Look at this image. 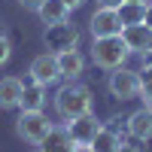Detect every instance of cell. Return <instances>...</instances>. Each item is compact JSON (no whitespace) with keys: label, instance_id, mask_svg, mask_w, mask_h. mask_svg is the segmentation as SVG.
<instances>
[{"label":"cell","instance_id":"277c9868","mask_svg":"<svg viewBox=\"0 0 152 152\" xmlns=\"http://www.w3.org/2000/svg\"><path fill=\"white\" fill-rule=\"evenodd\" d=\"M110 94L116 100H131V97H140V73L128 70V67H119V70H110Z\"/></svg>","mask_w":152,"mask_h":152},{"label":"cell","instance_id":"30bf717a","mask_svg":"<svg viewBox=\"0 0 152 152\" xmlns=\"http://www.w3.org/2000/svg\"><path fill=\"white\" fill-rule=\"evenodd\" d=\"M40 152H76V143L67 128H61V125H52L49 134L40 140Z\"/></svg>","mask_w":152,"mask_h":152},{"label":"cell","instance_id":"7402d4cb","mask_svg":"<svg viewBox=\"0 0 152 152\" xmlns=\"http://www.w3.org/2000/svg\"><path fill=\"white\" fill-rule=\"evenodd\" d=\"M143 24H146V28H149V31H152V3H149V6H146V15H143Z\"/></svg>","mask_w":152,"mask_h":152},{"label":"cell","instance_id":"6da1fadb","mask_svg":"<svg viewBox=\"0 0 152 152\" xmlns=\"http://www.w3.org/2000/svg\"><path fill=\"white\" fill-rule=\"evenodd\" d=\"M91 107H94L91 91H88L82 82H76V79L64 82V85L55 91V113H58L64 122L79 119V116H88V113H91Z\"/></svg>","mask_w":152,"mask_h":152},{"label":"cell","instance_id":"ac0fdd59","mask_svg":"<svg viewBox=\"0 0 152 152\" xmlns=\"http://www.w3.org/2000/svg\"><path fill=\"white\" fill-rule=\"evenodd\" d=\"M140 97L146 100V107H152V64L140 70Z\"/></svg>","mask_w":152,"mask_h":152},{"label":"cell","instance_id":"44dd1931","mask_svg":"<svg viewBox=\"0 0 152 152\" xmlns=\"http://www.w3.org/2000/svg\"><path fill=\"white\" fill-rule=\"evenodd\" d=\"M125 0H97V6H107V9H119Z\"/></svg>","mask_w":152,"mask_h":152},{"label":"cell","instance_id":"484cf974","mask_svg":"<svg viewBox=\"0 0 152 152\" xmlns=\"http://www.w3.org/2000/svg\"><path fill=\"white\" fill-rule=\"evenodd\" d=\"M76 152H91V149H88V146H76Z\"/></svg>","mask_w":152,"mask_h":152},{"label":"cell","instance_id":"d4e9b609","mask_svg":"<svg viewBox=\"0 0 152 152\" xmlns=\"http://www.w3.org/2000/svg\"><path fill=\"white\" fill-rule=\"evenodd\" d=\"M125 3H140V6H149L152 0H125Z\"/></svg>","mask_w":152,"mask_h":152},{"label":"cell","instance_id":"8fae6325","mask_svg":"<svg viewBox=\"0 0 152 152\" xmlns=\"http://www.w3.org/2000/svg\"><path fill=\"white\" fill-rule=\"evenodd\" d=\"M55 61H58V73H61V79H79L82 70H85V58L79 55V49L58 52Z\"/></svg>","mask_w":152,"mask_h":152},{"label":"cell","instance_id":"3957f363","mask_svg":"<svg viewBox=\"0 0 152 152\" xmlns=\"http://www.w3.org/2000/svg\"><path fill=\"white\" fill-rule=\"evenodd\" d=\"M49 128H52V122L43 116V110H31V113L21 110V116H18V122H15L18 137H21V140H28V143H34V146H40V140L49 134Z\"/></svg>","mask_w":152,"mask_h":152},{"label":"cell","instance_id":"7c38bea8","mask_svg":"<svg viewBox=\"0 0 152 152\" xmlns=\"http://www.w3.org/2000/svg\"><path fill=\"white\" fill-rule=\"evenodd\" d=\"M21 91H24V82L18 76H3L0 79V110H15L21 104Z\"/></svg>","mask_w":152,"mask_h":152},{"label":"cell","instance_id":"ffe728a7","mask_svg":"<svg viewBox=\"0 0 152 152\" xmlns=\"http://www.w3.org/2000/svg\"><path fill=\"white\" fill-rule=\"evenodd\" d=\"M21 9H28V12H40V6L46 3V0H18Z\"/></svg>","mask_w":152,"mask_h":152},{"label":"cell","instance_id":"2e32d148","mask_svg":"<svg viewBox=\"0 0 152 152\" xmlns=\"http://www.w3.org/2000/svg\"><path fill=\"white\" fill-rule=\"evenodd\" d=\"M119 143H122V137L116 134V131H110V128H104L100 125V131H97V137L91 140V152H119Z\"/></svg>","mask_w":152,"mask_h":152},{"label":"cell","instance_id":"5bb4252c","mask_svg":"<svg viewBox=\"0 0 152 152\" xmlns=\"http://www.w3.org/2000/svg\"><path fill=\"white\" fill-rule=\"evenodd\" d=\"M37 15L43 18V24H61V21L70 18V6L64 3V0H46Z\"/></svg>","mask_w":152,"mask_h":152},{"label":"cell","instance_id":"603a6c76","mask_svg":"<svg viewBox=\"0 0 152 152\" xmlns=\"http://www.w3.org/2000/svg\"><path fill=\"white\" fill-rule=\"evenodd\" d=\"M119 152H140V149H137V146H131V143H125V140H122V143H119Z\"/></svg>","mask_w":152,"mask_h":152},{"label":"cell","instance_id":"ba28073f","mask_svg":"<svg viewBox=\"0 0 152 152\" xmlns=\"http://www.w3.org/2000/svg\"><path fill=\"white\" fill-rule=\"evenodd\" d=\"M64 128L70 131V137H73V143L76 146H91V140L97 137V131H100V122L88 113V116H79V119H70Z\"/></svg>","mask_w":152,"mask_h":152},{"label":"cell","instance_id":"4fadbf2b","mask_svg":"<svg viewBox=\"0 0 152 152\" xmlns=\"http://www.w3.org/2000/svg\"><path fill=\"white\" fill-rule=\"evenodd\" d=\"M128 134L134 137V140H152V107H143V110H137L131 113V119H128Z\"/></svg>","mask_w":152,"mask_h":152},{"label":"cell","instance_id":"52a82bcc","mask_svg":"<svg viewBox=\"0 0 152 152\" xmlns=\"http://www.w3.org/2000/svg\"><path fill=\"white\" fill-rule=\"evenodd\" d=\"M58 79H61V73H58V61H55L52 52H43V55H37L31 61V82L49 88V85L58 82Z\"/></svg>","mask_w":152,"mask_h":152},{"label":"cell","instance_id":"9a60e30c","mask_svg":"<svg viewBox=\"0 0 152 152\" xmlns=\"http://www.w3.org/2000/svg\"><path fill=\"white\" fill-rule=\"evenodd\" d=\"M46 85H37V82H31V85H24V91H21V110L24 113H31V110H43L46 107Z\"/></svg>","mask_w":152,"mask_h":152},{"label":"cell","instance_id":"7a4b0ae2","mask_svg":"<svg viewBox=\"0 0 152 152\" xmlns=\"http://www.w3.org/2000/svg\"><path fill=\"white\" fill-rule=\"evenodd\" d=\"M128 46H125L122 37H104V40H94L91 46V61L100 70H119L128 61Z\"/></svg>","mask_w":152,"mask_h":152},{"label":"cell","instance_id":"d6986e66","mask_svg":"<svg viewBox=\"0 0 152 152\" xmlns=\"http://www.w3.org/2000/svg\"><path fill=\"white\" fill-rule=\"evenodd\" d=\"M9 55H12V43L6 40L3 34H0V67H3L6 61H9Z\"/></svg>","mask_w":152,"mask_h":152},{"label":"cell","instance_id":"8992f818","mask_svg":"<svg viewBox=\"0 0 152 152\" xmlns=\"http://www.w3.org/2000/svg\"><path fill=\"white\" fill-rule=\"evenodd\" d=\"M122 18L116 9H107V6H97V12L91 15V37L94 40H104V37H122Z\"/></svg>","mask_w":152,"mask_h":152},{"label":"cell","instance_id":"9c48e42d","mask_svg":"<svg viewBox=\"0 0 152 152\" xmlns=\"http://www.w3.org/2000/svg\"><path fill=\"white\" fill-rule=\"evenodd\" d=\"M122 40L128 46V52H140V55L152 52V31L146 24H128V28H122Z\"/></svg>","mask_w":152,"mask_h":152},{"label":"cell","instance_id":"cb8c5ba5","mask_svg":"<svg viewBox=\"0 0 152 152\" xmlns=\"http://www.w3.org/2000/svg\"><path fill=\"white\" fill-rule=\"evenodd\" d=\"M64 3H67V6L73 9V6H82V3H85V0H64Z\"/></svg>","mask_w":152,"mask_h":152},{"label":"cell","instance_id":"5b68a950","mask_svg":"<svg viewBox=\"0 0 152 152\" xmlns=\"http://www.w3.org/2000/svg\"><path fill=\"white\" fill-rule=\"evenodd\" d=\"M43 43H46V49H49L52 55L67 52V49H76V43H79V31H76L70 21H61V24H46Z\"/></svg>","mask_w":152,"mask_h":152},{"label":"cell","instance_id":"e0dca14e","mask_svg":"<svg viewBox=\"0 0 152 152\" xmlns=\"http://www.w3.org/2000/svg\"><path fill=\"white\" fill-rule=\"evenodd\" d=\"M119 18H122V24L128 28V24H143V15H146V6H140V3H122L119 9Z\"/></svg>","mask_w":152,"mask_h":152}]
</instances>
